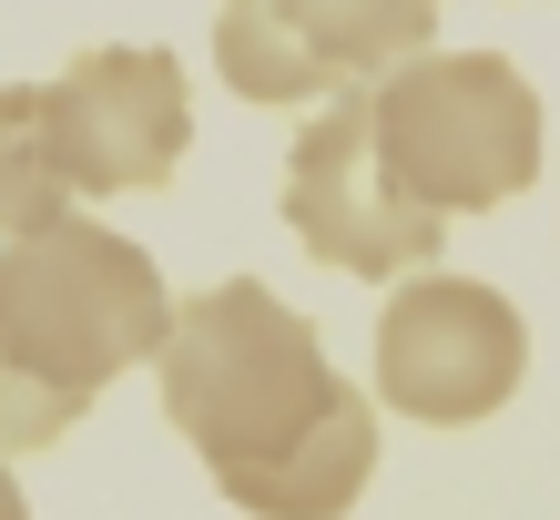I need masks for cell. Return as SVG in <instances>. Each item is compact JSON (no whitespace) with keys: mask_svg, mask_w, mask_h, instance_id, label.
Returning <instances> with one entry per match:
<instances>
[{"mask_svg":"<svg viewBox=\"0 0 560 520\" xmlns=\"http://www.w3.org/2000/svg\"><path fill=\"white\" fill-rule=\"evenodd\" d=\"M439 0H224L214 72L245 103H326L337 82H377L387 61L428 51Z\"/></svg>","mask_w":560,"mask_h":520,"instance_id":"52a82bcc","label":"cell"},{"mask_svg":"<svg viewBox=\"0 0 560 520\" xmlns=\"http://www.w3.org/2000/svg\"><path fill=\"white\" fill-rule=\"evenodd\" d=\"M285 235L337 276H418L439 266L448 215H428L398 194V174L377 164V123H368V82H337L326 103L295 123L285 143Z\"/></svg>","mask_w":560,"mask_h":520,"instance_id":"277c9868","label":"cell"},{"mask_svg":"<svg viewBox=\"0 0 560 520\" xmlns=\"http://www.w3.org/2000/svg\"><path fill=\"white\" fill-rule=\"evenodd\" d=\"M42 143L72 194L174 184L184 143H194L184 61L163 42H92L82 61H61V82H42Z\"/></svg>","mask_w":560,"mask_h":520,"instance_id":"8992f818","label":"cell"},{"mask_svg":"<svg viewBox=\"0 0 560 520\" xmlns=\"http://www.w3.org/2000/svg\"><path fill=\"white\" fill-rule=\"evenodd\" d=\"M163 418L245 520H347L377 470V398L326 368L316 327L266 276H224L174 297L153 347Z\"/></svg>","mask_w":560,"mask_h":520,"instance_id":"6da1fadb","label":"cell"},{"mask_svg":"<svg viewBox=\"0 0 560 520\" xmlns=\"http://www.w3.org/2000/svg\"><path fill=\"white\" fill-rule=\"evenodd\" d=\"M0 520H31V510H21V479H11V470H0Z\"/></svg>","mask_w":560,"mask_h":520,"instance_id":"9c48e42d","label":"cell"},{"mask_svg":"<svg viewBox=\"0 0 560 520\" xmlns=\"http://www.w3.org/2000/svg\"><path fill=\"white\" fill-rule=\"evenodd\" d=\"M51 215H72V184L42 143V82H0V235H31Z\"/></svg>","mask_w":560,"mask_h":520,"instance_id":"ba28073f","label":"cell"},{"mask_svg":"<svg viewBox=\"0 0 560 520\" xmlns=\"http://www.w3.org/2000/svg\"><path fill=\"white\" fill-rule=\"evenodd\" d=\"M174 327L163 266L92 215L0 235V460L82 429L92 398Z\"/></svg>","mask_w":560,"mask_h":520,"instance_id":"7a4b0ae2","label":"cell"},{"mask_svg":"<svg viewBox=\"0 0 560 520\" xmlns=\"http://www.w3.org/2000/svg\"><path fill=\"white\" fill-rule=\"evenodd\" d=\"M530 378V327L500 286L418 266L377 316V408L418 418V429H479L510 408V388Z\"/></svg>","mask_w":560,"mask_h":520,"instance_id":"5b68a950","label":"cell"},{"mask_svg":"<svg viewBox=\"0 0 560 520\" xmlns=\"http://www.w3.org/2000/svg\"><path fill=\"white\" fill-rule=\"evenodd\" d=\"M377 164L428 215H489L540 184V92L510 51H408L368 82Z\"/></svg>","mask_w":560,"mask_h":520,"instance_id":"3957f363","label":"cell"}]
</instances>
